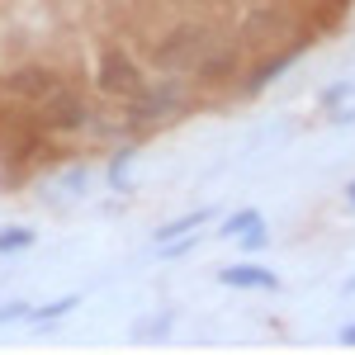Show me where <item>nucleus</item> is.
I'll return each instance as SVG.
<instances>
[{"label":"nucleus","instance_id":"nucleus-7","mask_svg":"<svg viewBox=\"0 0 355 355\" xmlns=\"http://www.w3.org/2000/svg\"><path fill=\"white\" fill-rule=\"evenodd\" d=\"M199 223H209V209H194V214H180V218H171V223H162L157 227V242H171V237H185V232H194Z\"/></svg>","mask_w":355,"mask_h":355},{"label":"nucleus","instance_id":"nucleus-9","mask_svg":"<svg viewBox=\"0 0 355 355\" xmlns=\"http://www.w3.org/2000/svg\"><path fill=\"white\" fill-rule=\"evenodd\" d=\"M81 303V294H67V299H53V303H43L38 308V322H53V318H62V313H71Z\"/></svg>","mask_w":355,"mask_h":355},{"label":"nucleus","instance_id":"nucleus-12","mask_svg":"<svg viewBox=\"0 0 355 355\" xmlns=\"http://www.w3.org/2000/svg\"><path fill=\"white\" fill-rule=\"evenodd\" d=\"M128 162H133L128 152H123V157H114V166H110V180H114V185H119V180L128 175Z\"/></svg>","mask_w":355,"mask_h":355},{"label":"nucleus","instance_id":"nucleus-11","mask_svg":"<svg viewBox=\"0 0 355 355\" xmlns=\"http://www.w3.org/2000/svg\"><path fill=\"white\" fill-rule=\"evenodd\" d=\"M237 242H242L246 251H261V246L270 242V232H266V218L256 223V227H246V232H242V237H237Z\"/></svg>","mask_w":355,"mask_h":355},{"label":"nucleus","instance_id":"nucleus-3","mask_svg":"<svg viewBox=\"0 0 355 355\" xmlns=\"http://www.w3.org/2000/svg\"><path fill=\"white\" fill-rule=\"evenodd\" d=\"M180 100H185V85H175V81L142 85V95L128 100V105H133V123H162L166 114L180 110Z\"/></svg>","mask_w":355,"mask_h":355},{"label":"nucleus","instance_id":"nucleus-14","mask_svg":"<svg viewBox=\"0 0 355 355\" xmlns=\"http://www.w3.org/2000/svg\"><path fill=\"white\" fill-rule=\"evenodd\" d=\"M194 242H199V237H194ZM194 242H171V246H166V251H162V256H185V251H190Z\"/></svg>","mask_w":355,"mask_h":355},{"label":"nucleus","instance_id":"nucleus-6","mask_svg":"<svg viewBox=\"0 0 355 355\" xmlns=\"http://www.w3.org/2000/svg\"><path fill=\"white\" fill-rule=\"evenodd\" d=\"M218 279L227 289H279V279L266 266H227V270H218Z\"/></svg>","mask_w":355,"mask_h":355},{"label":"nucleus","instance_id":"nucleus-13","mask_svg":"<svg viewBox=\"0 0 355 355\" xmlns=\"http://www.w3.org/2000/svg\"><path fill=\"white\" fill-rule=\"evenodd\" d=\"M28 308L24 303H0V322H15V318H24Z\"/></svg>","mask_w":355,"mask_h":355},{"label":"nucleus","instance_id":"nucleus-16","mask_svg":"<svg viewBox=\"0 0 355 355\" xmlns=\"http://www.w3.org/2000/svg\"><path fill=\"white\" fill-rule=\"evenodd\" d=\"M346 199H351V204H355V185H351V190H346Z\"/></svg>","mask_w":355,"mask_h":355},{"label":"nucleus","instance_id":"nucleus-15","mask_svg":"<svg viewBox=\"0 0 355 355\" xmlns=\"http://www.w3.org/2000/svg\"><path fill=\"white\" fill-rule=\"evenodd\" d=\"M341 341H346V346H355V322H351L346 331H341Z\"/></svg>","mask_w":355,"mask_h":355},{"label":"nucleus","instance_id":"nucleus-10","mask_svg":"<svg viewBox=\"0 0 355 355\" xmlns=\"http://www.w3.org/2000/svg\"><path fill=\"white\" fill-rule=\"evenodd\" d=\"M256 223H261V214H256V209H246V214H232V218L223 223V237H242L246 227H256Z\"/></svg>","mask_w":355,"mask_h":355},{"label":"nucleus","instance_id":"nucleus-4","mask_svg":"<svg viewBox=\"0 0 355 355\" xmlns=\"http://www.w3.org/2000/svg\"><path fill=\"white\" fill-rule=\"evenodd\" d=\"M43 123L57 128V133L81 128V123H85V100L76 95V90H53V95L43 100Z\"/></svg>","mask_w":355,"mask_h":355},{"label":"nucleus","instance_id":"nucleus-8","mask_svg":"<svg viewBox=\"0 0 355 355\" xmlns=\"http://www.w3.org/2000/svg\"><path fill=\"white\" fill-rule=\"evenodd\" d=\"M33 246V227H0V256H15V251H28Z\"/></svg>","mask_w":355,"mask_h":355},{"label":"nucleus","instance_id":"nucleus-5","mask_svg":"<svg viewBox=\"0 0 355 355\" xmlns=\"http://www.w3.org/2000/svg\"><path fill=\"white\" fill-rule=\"evenodd\" d=\"M10 90H15L19 100H48L57 85H53V71H48V67H24V71L10 76Z\"/></svg>","mask_w":355,"mask_h":355},{"label":"nucleus","instance_id":"nucleus-2","mask_svg":"<svg viewBox=\"0 0 355 355\" xmlns=\"http://www.w3.org/2000/svg\"><path fill=\"white\" fill-rule=\"evenodd\" d=\"M142 71L133 67V57L119 53V48H110V53L100 57V90L105 95H123V100H133V95H142Z\"/></svg>","mask_w":355,"mask_h":355},{"label":"nucleus","instance_id":"nucleus-1","mask_svg":"<svg viewBox=\"0 0 355 355\" xmlns=\"http://www.w3.org/2000/svg\"><path fill=\"white\" fill-rule=\"evenodd\" d=\"M204 43H209V33L199 24H180L175 33H166L162 48H157V62L171 67V71H180V67H194L199 57H204Z\"/></svg>","mask_w":355,"mask_h":355}]
</instances>
